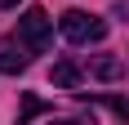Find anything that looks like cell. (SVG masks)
Instances as JSON below:
<instances>
[{
  "mask_svg": "<svg viewBox=\"0 0 129 125\" xmlns=\"http://www.w3.org/2000/svg\"><path fill=\"white\" fill-rule=\"evenodd\" d=\"M40 112H49L40 98H22V121H31V116H40Z\"/></svg>",
  "mask_w": 129,
  "mask_h": 125,
  "instance_id": "8992f818",
  "label": "cell"
},
{
  "mask_svg": "<svg viewBox=\"0 0 129 125\" xmlns=\"http://www.w3.org/2000/svg\"><path fill=\"white\" fill-rule=\"evenodd\" d=\"M89 76H98V80H116V76H120V62H116V58H93V62H89Z\"/></svg>",
  "mask_w": 129,
  "mask_h": 125,
  "instance_id": "5b68a950",
  "label": "cell"
},
{
  "mask_svg": "<svg viewBox=\"0 0 129 125\" xmlns=\"http://www.w3.org/2000/svg\"><path fill=\"white\" fill-rule=\"evenodd\" d=\"M13 5H18V0H0V9H13Z\"/></svg>",
  "mask_w": 129,
  "mask_h": 125,
  "instance_id": "52a82bcc",
  "label": "cell"
},
{
  "mask_svg": "<svg viewBox=\"0 0 129 125\" xmlns=\"http://www.w3.org/2000/svg\"><path fill=\"white\" fill-rule=\"evenodd\" d=\"M27 54H31V49H27L22 40L5 36V40H0V72H5V76H18L27 67Z\"/></svg>",
  "mask_w": 129,
  "mask_h": 125,
  "instance_id": "3957f363",
  "label": "cell"
},
{
  "mask_svg": "<svg viewBox=\"0 0 129 125\" xmlns=\"http://www.w3.org/2000/svg\"><path fill=\"white\" fill-rule=\"evenodd\" d=\"M18 40H22L31 54L49 49V40H53V18H49L45 9H36V5H31V9L18 18Z\"/></svg>",
  "mask_w": 129,
  "mask_h": 125,
  "instance_id": "6da1fadb",
  "label": "cell"
},
{
  "mask_svg": "<svg viewBox=\"0 0 129 125\" xmlns=\"http://www.w3.org/2000/svg\"><path fill=\"white\" fill-rule=\"evenodd\" d=\"M49 80H53L58 89H80V67H76V62H53Z\"/></svg>",
  "mask_w": 129,
  "mask_h": 125,
  "instance_id": "277c9868",
  "label": "cell"
},
{
  "mask_svg": "<svg viewBox=\"0 0 129 125\" xmlns=\"http://www.w3.org/2000/svg\"><path fill=\"white\" fill-rule=\"evenodd\" d=\"M58 27H62V36L71 40V45H89V40H103L107 36V23L93 18V13H85V9H67Z\"/></svg>",
  "mask_w": 129,
  "mask_h": 125,
  "instance_id": "7a4b0ae2",
  "label": "cell"
}]
</instances>
